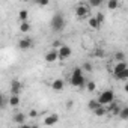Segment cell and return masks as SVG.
Wrapping results in <instances>:
<instances>
[{
	"mask_svg": "<svg viewBox=\"0 0 128 128\" xmlns=\"http://www.w3.org/2000/svg\"><path fill=\"white\" fill-rule=\"evenodd\" d=\"M70 84L74 88H86V78L83 74V68L80 66L74 68V71L70 76Z\"/></svg>",
	"mask_w": 128,
	"mask_h": 128,
	"instance_id": "cell-1",
	"label": "cell"
},
{
	"mask_svg": "<svg viewBox=\"0 0 128 128\" xmlns=\"http://www.w3.org/2000/svg\"><path fill=\"white\" fill-rule=\"evenodd\" d=\"M50 26H51V30L53 32H62L63 29H65V26H66V20H65V17H63V14L56 12L51 17Z\"/></svg>",
	"mask_w": 128,
	"mask_h": 128,
	"instance_id": "cell-2",
	"label": "cell"
},
{
	"mask_svg": "<svg viewBox=\"0 0 128 128\" xmlns=\"http://www.w3.org/2000/svg\"><path fill=\"white\" fill-rule=\"evenodd\" d=\"M90 5H86V3H77L76 8H74V14L78 20H84V18H89V8Z\"/></svg>",
	"mask_w": 128,
	"mask_h": 128,
	"instance_id": "cell-3",
	"label": "cell"
},
{
	"mask_svg": "<svg viewBox=\"0 0 128 128\" xmlns=\"http://www.w3.org/2000/svg\"><path fill=\"white\" fill-rule=\"evenodd\" d=\"M96 100H98L102 106H107V104H110V102L114 101V92H113L112 89H106V90H102V92L98 95Z\"/></svg>",
	"mask_w": 128,
	"mask_h": 128,
	"instance_id": "cell-4",
	"label": "cell"
},
{
	"mask_svg": "<svg viewBox=\"0 0 128 128\" xmlns=\"http://www.w3.org/2000/svg\"><path fill=\"white\" fill-rule=\"evenodd\" d=\"M57 51H59V60H66V59H70L72 56V48L65 45V44H63Z\"/></svg>",
	"mask_w": 128,
	"mask_h": 128,
	"instance_id": "cell-5",
	"label": "cell"
},
{
	"mask_svg": "<svg viewBox=\"0 0 128 128\" xmlns=\"http://www.w3.org/2000/svg\"><path fill=\"white\" fill-rule=\"evenodd\" d=\"M45 60H47L48 63H53V62L59 60V51H57V48L48 50V51L45 53Z\"/></svg>",
	"mask_w": 128,
	"mask_h": 128,
	"instance_id": "cell-6",
	"label": "cell"
},
{
	"mask_svg": "<svg viewBox=\"0 0 128 128\" xmlns=\"http://www.w3.org/2000/svg\"><path fill=\"white\" fill-rule=\"evenodd\" d=\"M33 45V39L32 38H21L20 41H18V48H21V50H29L30 47Z\"/></svg>",
	"mask_w": 128,
	"mask_h": 128,
	"instance_id": "cell-7",
	"label": "cell"
},
{
	"mask_svg": "<svg viewBox=\"0 0 128 128\" xmlns=\"http://www.w3.org/2000/svg\"><path fill=\"white\" fill-rule=\"evenodd\" d=\"M21 90H23V83L20 80H12V83H11V94L20 95Z\"/></svg>",
	"mask_w": 128,
	"mask_h": 128,
	"instance_id": "cell-8",
	"label": "cell"
},
{
	"mask_svg": "<svg viewBox=\"0 0 128 128\" xmlns=\"http://www.w3.org/2000/svg\"><path fill=\"white\" fill-rule=\"evenodd\" d=\"M63 88H65V82H63L62 78H56V80L51 82V89L54 92H62Z\"/></svg>",
	"mask_w": 128,
	"mask_h": 128,
	"instance_id": "cell-9",
	"label": "cell"
},
{
	"mask_svg": "<svg viewBox=\"0 0 128 128\" xmlns=\"http://www.w3.org/2000/svg\"><path fill=\"white\" fill-rule=\"evenodd\" d=\"M126 66H128V65H126V62H125V60L116 62V65L113 66V76L116 77V76H118V74H120V72H122V71H124Z\"/></svg>",
	"mask_w": 128,
	"mask_h": 128,
	"instance_id": "cell-10",
	"label": "cell"
},
{
	"mask_svg": "<svg viewBox=\"0 0 128 128\" xmlns=\"http://www.w3.org/2000/svg\"><path fill=\"white\" fill-rule=\"evenodd\" d=\"M27 118H29V114H24V113H15L14 118H12V120H14L17 125H24Z\"/></svg>",
	"mask_w": 128,
	"mask_h": 128,
	"instance_id": "cell-11",
	"label": "cell"
},
{
	"mask_svg": "<svg viewBox=\"0 0 128 128\" xmlns=\"http://www.w3.org/2000/svg\"><path fill=\"white\" fill-rule=\"evenodd\" d=\"M59 122V116L56 114V113H53V114H48L45 119H44V125H56Z\"/></svg>",
	"mask_w": 128,
	"mask_h": 128,
	"instance_id": "cell-12",
	"label": "cell"
},
{
	"mask_svg": "<svg viewBox=\"0 0 128 128\" xmlns=\"http://www.w3.org/2000/svg\"><path fill=\"white\" fill-rule=\"evenodd\" d=\"M88 24H89V27L94 29V30H98V29L101 27V23L96 20V17H89V18H88Z\"/></svg>",
	"mask_w": 128,
	"mask_h": 128,
	"instance_id": "cell-13",
	"label": "cell"
},
{
	"mask_svg": "<svg viewBox=\"0 0 128 128\" xmlns=\"http://www.w3.org/2000/svg\"><path fill=\"white\" fill-rule=\"evenodd\" d=\"M108 112H107V108H106V106H100V107H96L95 110H94V114L95 116H98V118H101V116H106Z\"/></svg>",
	"mask_w": 128,
	"mask_h": 128,
	"instance_id": "cell-14",
	"label": "cell"
},
{
	"mask_svg": "<svg viewBox=\"0 0 128 128\" xmlns=\"http://www.w3.org/2000/svg\"><path fill=\"white\" fill-rule=\"evenodd\" d=\"M20 96L18 95H15V94H11V96H9V106H12V107H17V106H20Z\"/></svg>",
	"mask_w": 128,
	"mask_h": 128,
	"instance_id": "cell-15",
	"label": "cell"
},
{
	"mask_svg": "<svg viewBox=\"0 0 128 128\" xmlns=\"http://www.w3.org/2000/svg\"><path fill=\"white\" fill-rule=\"evenodd\" d=\"M114 78H116V80H120V82H128V66H126L120 74H118Z\"/></svg>",
	"mask_w": 128,
	"mask_h": 128,
	"instance_id": "cell-16",
	"label": "cell"
},
{
	"mask_svg": "<svg viewBox=\"0 0 128 128\" xmlns=\"http://www.w3.org/2000/svg\"><path fill=\"white\" fill-rule=\"evenodd\" d=\"M107 8L110 11H114L119 8V0H107Z\"/></svg>",
	"mask_w": 128,
	"mask_h": 128,
	"instance_id": "cell-17",
	"label": "cell"
},
{
	"mask_svg": "<svg viewBox=\"0 0 128 128\" xmlns=\"http://www.w3.org/2000/svg\"><path fill=\"white\" fill-rule=\"evenodd\" d=\"M18 20H20V21H27V20H29V11L21 9V11L18 12Z\"/></svg>",
	"mask_w": 128,
	"mask_h": 128,
	"instance_id": "cell-18",
	"label": "cell"
},
{
	"mask_svg": "<svg viewBox=\"0 0 128 128\" xmlns=\"http://www.w3.org/2000/svg\"><path fill=\"white\" fill-rule=\"evenodd\" d=\"M86 90L88 92H95L96 90V83L92 82V80H88L86 82Z\"/></svg>",
	"mask_w": 128,
	"mask_h": 128,
	"instance_id": "cell-19",
	"label": "cell"
},
{
	"mask_svg": "<svg viewBox=\"0 0 128 128\" xmlns=\"http://www.w3.org/2000/svg\"><path fill=\"white\" fill-rule=\"evenodd\" d=\"M92 56H94V57L101 59V57H104V56H106V51H104L102 48H95V50L92 51Z\"/></svg>",
	"mask_w": 128,
	"mask_h": 128,
	"instance_id": "cell-20",
	"label": "cell"
},
{
	"mask_svg": "<svg viewBox=\"0 0 128 128\" xmlns=\"http://www.w3.org/2000/svg\"><path fill=\"white\" fill-rule=\"evenodd\" d=\"M20 32H23V33L30 32V24H29L27 21H21V24H20Z\"/></svg>",
	"mask_w": 128,
	"mask_h": 128,
	"instance_id": "cell-21",
	"label": "cell"
},
{
	"mask_svg": "<svg viewBox=\"0 0 128 128\" xmlns=\"http://www.w3.org/2000/svg\"><path fill=\"white\" fill-rule=\"evenodd\" d=\"M100 106H102V104H101V102H100L98 100H90V101H89V104H88V107H89V108H90L92 112H94V110H95L96 107H100Z\"/></svg>",
	"mask_w": 128,
	"mask_h": 128,
	"instance_id": "cell-22",
	"label": "cell"
},
{
	"mask_svg": "<svg viewBox=\"0 0 128 128\" xmlns=\"http://www.w3.org/2000/svg\"><path fill=\"white\" fill-rule=\"evenodd\" d=\"M114 60H116V62L125 60V53H124V51H116V53H114Z\"/></svg>",
	"mask_w": 128,
	"mask_h": 128,
	"instance_id": "cell-23",
	"label": "cell"
},
{
	"mask_svg": "<svg viewBox=\"0 0 128 128\" xmlns=\"http://www.w3.org/2000/svg\"><path fill=\"white\" fill-rule=\"evenodd\" d=\"M119 116H120V119H128V106L120 108V113H119Z\"/></svg>",
	"mask_w": 128,
	"mask_h": 128,
	"instance_id": "cell-24",
	"label": "cell"
},
{
	"mask_svg": "<svg viewBox=\"0 0 128 128\" xmlns=\"http://www.w3.org/2000/svg\"><path fill=\"white\" fill-rule=\"evenodd\" d=\"M102 2H104V0H89V5L92 8H98V6L102 5Z\"/></svg>",
	"mask_w": 128,
	"mask_h": 128,
	"instance_id": "cell-25",
	"label": "cell"
},
{
	"mask_svg": "<svg viewBox=\"0 0 128 128\" xmlns=\"http://www.w3.org/2000/svg\"><path fill=\"white\" fill-rule=\"evenodd\" d=\"M82 68H83V71L90 72V71H92V63H90V62H84L83 65H82Z\"/></svg>",
	"mask_w": 128,
	"mask_h": 128,
	"instance_id": "cell-26",
	"label": "cell"
},
{
	"mask_svg": "<svg viewBox=\"0 0 128 128\" xmlns=\"http://www.w3.org/2000/svg\"><path fill=\"white\" fill-rule=\"evenodd\" d=\"M27 114H29V118H32V119H35V118H38V116H39L38 110H35V108H32V110H30Z\"/></svg>",
	"mask_w": 128,
	"mask_h": 128,
	"instance_id": "cell-27",
	"label": "cell"
},
{
	"mask_svg": "<svg viewBox=\"0 0 128 128\" xmlns=\"http://www.w3.org/2000/svg\"><path fill=\"white\" fill-rule=\"evenodd\" d=\"M51 45H53V48H57V50H59V48L63 45V42H62V41H59V39H56V41H53V44H51Z\"/></svg>",
	"mask_w": 128,
	"mask_h": 128,
	"instance_id": "cell-28",
	"label": "cell"
},
{
	"mask_svg": "<svg viewBox=\"0 0 128 128\" xmlns=\"http://www.w3.org/2000/svg\"><path fill=\"white\" fill-rule=\"evenodd\" d=\"M95 17H96V20H98L101 24H102V23H104V20H106V17H104V14H102V12H98Z\"/></svg>",
	"mask_w": 128,
	"mask_h": 128,
	"instance_id": "cell-29",
	"label": "cell"
},
{
	"mask_svg": "<svg viewBox=\"0 0 128 128\" xmlns=\"http://www.w3.org/2000/svg\"><path fill=\"white\" fill-rule=\"evenodd\" d=\"M36 5H39V6H42V8H44V6H48V5H50V0H39Z\"/></svg>",
	"mask_w": 128,
	"mask_h": 128,
	"instance_id": "cell-30",
	"label": "cell"
},
{
	"mask_svg": "<svg viewBox=\"0 0 128 128\" xmlns=\"http://www.w3.org/2000/svg\"><path fill=\"white\" fill-rule=\"evenodd\" d=\"M124 90H125V92H126V94H128V82H126V83H125V86H124Z\"/></svg>",
	"mask_w": 128,
	"mask_h": 128,
	"instance_id": "cell-31",
	"label": "cell"
},
{
	"mask_svg": "<svg viewBox=\"0 0 128 128\" xmlns=\"http://www.w3.org/2000/svg\"><path fill=\"white\" fill-rule=\"evenodd\" d=\"M33 2H35V3H38V2H39V0H33Z\"/></svg>",
	"mask_w": 128,
	"mask_h": 128,
	"instance_id": "cell-32",
	"label": "cell"
},
{
	"mask_svg": "<svg viewBox=\"0 0 128 128\" xmlns=\"http://www.w3.org/2000/svg\"><path fill=\"white\" fill-rule=\"evenodd\" d=\"M23 2H29V0H23Z\"/></svg>",
	"mask_w": 128,
	"mask_h": 128,
	"instance_id": "cell-33",
	"label": "cell"
}]
</instances>
